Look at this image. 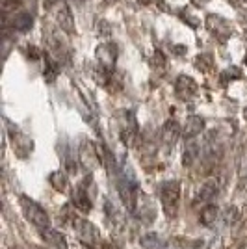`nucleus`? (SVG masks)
<instances>
[{"label":"nucleus","instance_id":"1","mask_svg":"<svg viewBox=\"0 0 247 249\" xmlns=\"http://www.w3.org/2000/svg\"><path fill=\"white\" fill-rule=\"evenodd\" d=\"M71 227L74 229L76 238L80 240V244L84 246V249H99L103 248V240H101V232L99 229L93 225L89 219L84 218H71Z\"/></svg>","mask_w":247,"mask_h":249},{"label":"nucleus","instance_id":"2","mask_svg":"<svg viewBox=\"0 0 247 249\" xmlns=\"http://www.w3.org/2000/svg\"><path fill=\"white\" fill-rule=\"evenodd\" d=\"M21 208H22V214H24V218L30 221L34 227L37 229L39 232L45 231V229L52 227L51 223V218H49V214H47V210L39 205V203H35L34 199H30L28 196H21Z\"/></svg>","mask_w":247,"mask_h":249},{"label":"nucleus","instance_id":"3","mask_svg":"<svg viewBox=\"0 0 247 249\" xmlns=\"http://www.w3.org/2000/svg\"><path fill=\"white\" fill-rule=\"evenodd\" d=\"M180 182L178 180H165L160 186V203L164 208V214L167 218H175L178 214V205H180Z\"/></svg>","mask_w":247,"mask_h":249},{"label":"nucleus","instance_id":"4","mask_svg":"<svg viewBox=\"0 0 247 249\" xmlns=\"http://www.w3.org/2000/svg\"><path fill=\"white\" fill-rule=\"evenodd\" d=\"M47 10L54 17L56 24L67 34H74V21H72V13L69 6L65 4V0H49L47 2Z\"/></svg>","mask_w":247,"mask_h":249},{"label":"nucleus","instance_id":"5","mask_svg":"<svg viewBox=\"0 0 247 249\" xmlns=\"http://www.w3.org/2000/svg\"><path fill=\"white\" fill-rule=\"evenodd\" d=\"M78 162H80V166L88 173H93L97 167L103 164L101 151L97 149V145L93 143L91 140H82L80 142V147H78Z\"/></svg>","mask_w":247,"mask_h":249},{"label":"nucleus","instance_id":"6","mask_svg":"<svg viewBox=\"0 0 247 249\" xmlns=\"http://www.w3.org/2000/svg\"><path fill=\"white\" fill-rule=\"evenodd\" d=\"M89 184H91V177L88 175L76 184L74 192H72V207L82 214L91 212L93 208V197L89 196Z\"/></svg>","mask_w":247,"mask_h":249},{"label":"nucleus","instance_id":"7","mask_svg":"<svg viewBox=\"0 0 247 249\" xmlns=\"http://www.w3.org/2000/svg\"><path fill=\"white\" fill-rule=\"evenodd\" d=\"M97 67L106 71L108 74L113 73L115 69V63H117V47L113 43H103L97 47Z\"/></svg>","mask_w":247,"mask_h":249},{"label":"nucleus","instance_id":"8","mask_svg":"<svg viewBox=\"0 0 247 249\" xmlns=\"http://www.w3.org/2000/svg\"><path fill=\"white\" fill-rule=\"evenodd\" d=\"M217 192H219V184H217V180L208 178V180H205L201 186L197 188L194 205H195V207H206V205H212V201L216 199Z\"/></svg>","mask_w":247,"mask_h":249},{"label":"nucleus","instance_id":"9","mask_svg":"<svg viewBox=\"0 0 247 249\" xmlns=\"http://www.w3.org/2000/svg\"><path fill=\"white\" fill-rule=\"evenodd\" d=\"M175 93L180 101H192L194 97L197 95V84L192 76L188 74H180L178 78L175 80Z\"/></svg>","mask_w":247,"mask_h":249},{"label":"nucleus","instance_id":"10","mask_svg":"<svg viewBox=\"0 0 247 249\" xmlns=\"http://www.w3.org/2000/svg\"><path fill=\"white\" fill-rule=\"evenodd\" d=\"M205 126H206V123L201 115H195V114L190 115V117L186 119L184 126H182V138H184V142L197 140V136L205 130Z\"/></svg>","mask_w":247,"mask_h":249},{"label":"nucleus","instance_id":"11","mask_svg":"<svg viewBox=\"0 0 247 249\" xmlns=\"http://www.w3.org/2000/svg\"><path fill=\"white\" fill-rule=\"evenodd\" d=\"M206 28L212 32L214 36H217L219 39H229V36H230V24L227 19L223 17H219V15H210L208 19H206Z\"/></svg>","mask_w":247,"mask_h":249},{"label":"nucleus","instance_id":"12","mask_svg":"<svg viewBox=\"0 0 247 249\" xmlns=\"http://www.w3.org/2000/svg\"><path fill=\"white\" fill-rule=\"evenodd\" d=\"M39 236L43 238V242L52 249H69L67 238L63 236L60 231H56L54 227H49L39 232Z\"/></svg>","mask_w":247,"mask_h":249},{"label":"nucleus","instance_id":"13","mask_svg":"<svg viewBox=\"0 0 247 249\" xmlns=\"http://www.w3.org/2000/svg\"><path fill=\"white\" fill-rule=\"evenodd\" d=\"M199 155H201V147L197 143V140L186 142L184 149H182V164H184L186 167L194 166V162L199 158Z\"/></svg>","mask_w":247,"mask_h":249},{"label":"nucleus","instance_id":"14","mask_svg":"<svg viewBox=\"0 0 247 249\" xmlns=\"http://www.w3.org/2000/svg\"><path fill=\"white\" fill-rule=\"evenodd\" d=\"M178 136H182V130L178 128V123L173 121V119H169L164 124V128H162V140H164V143L173 145L176 140H178Z\"/></svg>","mask_w":247,"mask_h":249},{"label":"nucleus","instance_id":"15","mask_svg":"<svg viewBox=\"0 0 247 249\" xmlns=\"http://www.w3.org/2000/svg\"><path fill=\"white\" fill-rule=\"evenodd\" d=\"M219 208L216 205H206L201 208V223L205 227H214L217 221H219Z\"/></svg>","mask_w":247,"mask_h":249},{"label":"nucleus","instance_id":"16","mask_svg":"<svg viewBox=\"0 0 247 249\" xmlns=\"http://www.w3.org/2000/svg\"><path fill=\"white\" fill-rule=\"evenodd\" d=\"M32 24H34V17H32L30 13L22 11V13H17V15L13 17L11 28L15 32H28L32 28Z\"/></svg>","mask_w":247,"mask_h":249},{"label":"nucleus","instance_id":"17","mask_svg":"<svg viewBox=\"0 0 247 249\" xmlns=\"http://www.w3.org/2000/svg\"><path fill=\"white\" fill-rule=\"evenodd\" d=\"M49 182H51L56 192H62V194H65L67 188H69V178H67L65 171H54V173H51Z\"/></svg>","mask_w":247,"mask_h":249},{"label":"nucleus","instance_id":"18","mask_svg":"<svg viewBox=\"0 0 247 249\" xmlns=\"http://www.w3.org/2000/svg\"><path fill=\"white\" fill-rule=\"evenodd\" d=\"M240 76V69L236 67H229L225 73H221V82H229L230 78H238Z\"/></svg>","mask_w":247,"mask_h":249},{"label":"nucleus","instance_id":"19","mask_svg":"<svg viewBox=\"0 0 247 249\" xmlns=\"http://www.w3.org/2000/svg\"><path fill=\"white\" fill-rule=\"evenodd\" d=\"M151 63H153V67H164L165 69V56L160 51H156L151 58Z\"/></svg>","mask_w":247,"mask_h":249},{"label":"nucleus","instance_id":"20","mask_svg":"<svg viewBox=\"0 0 247 249\" xmlns=\"http://www.w3.org/2000/svg\"><path fill=\"white\" fill-rule=\"evenodd\" d=\"M232 4H246V0H230Z\"/></svg>","mask_w":247,"mask_h":249},{"label":"nucleus","instance_id":"21","mask_svg":"<svg viewBox=\"0 0 247 249\" xmlns=\"http://www.w3.org/2000/svg\"><path fill=\"white\" fill-rule=\"evenodd\" d=\"M238 249H247V244H244V246H240Z\"/></svg>","mask_w":247,"mask_h":249},{"label":"nucleus","instance_id":"22","mask_svg":"<svg viewBox=\"0 0 247 249\" xmlns=\"http://www.w3.org/2000/svg\"><path fill=\"white\" fill-rule=\"evenodd\" d=\"M244 63H246V65H247V54H246V58H244Z\"/></svg>","mask_w":247,"mask_h":249},{"label":"nucleus","instance_id":"23","mask_svg":"<svg viewBox=\"0 0 247 249\" xmlns=\"http://www.w3.org/2000/svg\"><path fill=\"white\" fill-rule=\"evenodd\" d=\"M106 2H115V0H106Z\"/></svg>","mask_w":247,"mask_h":249},{"label":"nucleus","instance_id":"24","mask_svg":"<svg viewBox=\"0 0 247 249\" xmlns=\"http://www.w3.org/2000/svg\"><path fill=\"white\" fill-rule=\"evenodd\" d=\"M246 119H247V108H246Z\"/></svg>","mask_w":247,"mask_h":249}]
</instances>
